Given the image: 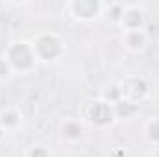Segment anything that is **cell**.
<instances>
[{"instance_id": "5b68a950", "label": "cell", "mask_w": 159, "mask_h": 157, "mask_svg": "<svg viewBox=\"0 0 159 157\" xmlns=\"http://www.w3.org/2000/svg\"><path fill=\"white\" fill-rule=\"evenodd\" d=\"M30 154H34V157H50L48 152L44 150V146H34V150Z\"/></svg>"}, {"instance_id": "277c9868", "label": "cell", "mask_w": 159, "mask_h": 157, "mask_svg": "<svg viewBox=\"0 0 159 157\" xmlns=\"http://www.w3.org/2000/svg\"><path fill=\"white\" fill-rule=\"evenodd\" d=\"M11 74H13V69H11V65L7 63L6 56H4V57H0V79L7 78V76H11Z\"/></svg>"}, {"instance_id": "6da1fadb", "label": "cell", "mask_w": 159, "mask_h": 157, "mask_svg": "<svg viewBox=\"0 0 159 157\" xmlns=\"http://www.w3.org/2000/svg\"><path fill=\"white\" fill-rule=\"evenodd\" d=\"M67 7L72 13V17H76L80 20H93V19L102 15L106 6L98 4V2H72Z\"/></svg>"}, {"instance_id": "7a4b0ae2", "label": "cell", "mask_w": 159, "mask_h": 157, "mask_svg": "<svg viewBox=\"0 0 159 157\" xmlns=\"http://www.w3.org/2000/svg\"><path fill=\"white\" fill-rule=\"evenodd\" d=\"M122 44L129 52H143L148 44V35L143 28L137 30H124L122 32Z\"/></svg>"}, {"instance_id": "3957f363", "label": "cell", "mask_w": 159, "mask_h": 157, "mask_svg": "<svg viewBox=\"0 0 159 157\" xmlns=\"http://www.w3.org/2000/svg\"><path fill=\"white\" fill-rule=\"evenodd\" d=\"M20 122H22V118H20V115L15 109H4V111H0V128L2 129H6V131L15 129L17 126H20Z\"/></svg>"}]
</instances>
